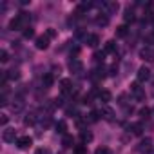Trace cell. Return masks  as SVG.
<instances>
[{
	"instance_id": "1",
	"label": "cell",
	"mask_w": 154,
	"mask_h": 154,
	"mask_svg": "<svg viewBox=\"0 0 154 154\" xmlns=\"http://www.w3.org/2000/svg\"><path fill=\"white\" fill-rule=\"evenodd\" d=\"M29 20V13H26V11H22L20 15H17L11 22H9V29H26L27 26H26V22Z\"/></svg>"
},
{
	"instance_id": "2",
	"label": "cell",
	"mask_w": 154,
	"mask_h": 154,
	"mask_svg": "<svg viewBox=\"0 0 154 154\" xmlns=\"http://www.w3.org/2000/svg\"><path fill=\"white\" fill-rule=\"evenodd\" d=\"M149 78H150V71H149V67H140L138 72H136V80H138V84L147 82Z\"/></svg>"
},
{
	"instance_id": "3",
	"label": "cell",
	"mask_w": 154,
	"mask_h": 154,
	"mask_svg": "<svg viewBox=\"0 0 154 154\" xmlns=\"http://www.w3.org/2000/svg\"><path fill=\"white\" fill-rule=\"evenodd\" d=\"M31 145H33V138H29V136H20V138L17 140V147L22 149V150L29 149Z\"/></svg>"
},
{
	"instance_id": "4",
	"label": "cell",
	"mask_w": 154,
	"mask_h": 154,
	"mask_svg": "<svg viewBox=\"0 0 154 154\" xmlns=\"http://www.w3.org/2000/svg\"><path fill=\"white\" fill-rule=\"evenodd\" d=\"M131 93H132V96H134L136 100H143V98H145V93H143V89L140 87V84H138V82L131 85Z\"/></svg>"
},
{
	"instance_id": "5",
	"label": "cell",
	"mask_w": 154,
	"mask_h": 154,
	"mask_svg": "<svg viewBox=\"0 0 154 154\" xmlns=\"http://www.w3.org/2000/svg\"><path fill=\"white\" fill-rule=\"evenodd\" d=\"M82 69H84V63H82L78 58H72V60L69 62V71H71V72H82Z\"/></svg>"
},
{
	"instance_id": "6",
	"label": "cell",
	"mask_w": 154,
	"mask_h": 154,
	"mask_svg": "<svg viewBox=\"0 0 154 154\" xmlns=\"http://www.w3.org/2000/svg\"><path fill=\"white\" fill-rule=\"evenodd\" d=\"M2 138H4V141H8V143H13L15 140H18V138H17L15 129H6V131H4V134H2Z\"/></svg>"
},
{
	"instance_id": "7",
	"label": "cell",
	"mask_w": 154,
	"mask_h": 154,
	"mask_svg": "<svg viewBox=\"0 0 154 154\" xmlns=\"http://www.w3.org/2000/svg\"><path fill=\"white\" fill-rule=\"evenodd\" d=\"M35 45H36V49H47L49 47V38L44 35V36H38L36 40H35Z\"/></svg>"
},
{
	"instance_id": "8",
	"label": "cell",
	"mask_w": 154,
	"mask_h": 154,
	"mask_svg": "<svg viewBox=\"0 0 154 154\" xmlns=\"http://www.w3.org/2000/svg\"><path fill=\"white\" fill-rule=\"evenodd\" d=\"M140 56H141L143 60H147V62H152V60H154V51L149 49V47H145V49L140 51Z\"/></svg>"
},
{
	"instance_id": "9",
	"label": "cell",
	"mask_w": 154,
	"mask_h": 154,
	"mask_svg": "<svg viewBox=\"0 0 154 154\" xmlns=\"http://www.w3.org/2000/svg\"><path fill=\"white\" fill-rule=\"evenodd\" d=\"M60 89H62V93H63V94L71 93V91H72V82H71V80H67V78H65V80H62V82H60Z\"/></svg>"
},
{
	"instance_id": "10",
	"label": "cell",
	"mask_w": 154,
	"mask_h": 154,
	"mask_svg": "<svg viewBox=\"0 0 154 154\" xmlns=\"http://www.w3.org/2000/svg\"><path fill=\"white\" fill-rule=\"evenodd\" d=\"M102 8L107 11V15H111V13L118 11V4H116V2H105V4H102Z\"/></svg>"
},
{
	"instance_id": "11",
	"label": "cell",
	"mask_w": 154,
	"mask_h": 154,
	"mask_svg": "<svg viewBox=\"0 0 154 154\" xmlns=\"http://www.w3.org/2000/svg\"><path fill=\"white\" fill-rule=\"evenodd\" d=\"M85 42H87L89 47H98V44H100V36H98V35H89Z\"/></svg>"
},
{
	"instance_id": "12",
	"label": "cell",
	"mask_w": 154,
	"mask_h": 154,
	"mask_svg": "<svg viewBox=\"0 0 154 154\" xmlns=\"http://www.w3.org/2000/svg\"><path fill=\"white\" fill-rule=\"evenodd\" d=\"M42 80H44V85H45V87H53V84H54V76H53V72H45Z\"/></svg>"
},
{
	"instance_id": "13",
	"label": "cell",
	"mask_w": 154,
	"mask_h": 154,
	"mask_svg": "<svg viewBox=\"0 0 154 154\" xmlns=\"http://www.w3.org/2000/svg\"><path fill=\"white\" fill-rule=\"evenodd\" d=\"M36 120H38L36 112H29V114L24 118V123H26V125H35V123H36Z\"/></svg>"
},
{
	"instance_id": "14",
	"label": "cell",
	"mask_w": 154,
	"mask_h": 154,
	"mask_svg": "<svg viewBox=\"0 0 154 154\" xmlns=\"http://www.w3.org/2000/svg\"><path fill=\"white\" fill-rule=\"evenodd\" d=\"M150 145H152V140L150 138H145V140H141V143H140V150L143 152V150H150Z\"/></svg>"
},
{
	"instance_id": "15",
	"label": "cell",
	"mask_w": 154,
	"mask_h": 154,
	"mask_svg": "<svg viewBox=\"0 0 154 154\" xmlns=\"http://www.w3.org/2000/svg\"><path fill=\"white\" fill-rule=\"evenodd\" d=\"M127 33H129V27H127V26H120V27H116V36H118V38H125Z\"/></svg>"
},
{
	"instance_id": "16",
	"label": "cell",
	"mask_w": 154,
	"mask_h": 154,
	"mask_svg": "<svg viewBox=\"0 0 154 154\" xmlns=\"http://www.w3.org/2000/svg\"><path fill=\"white\" fill-rule=\"evenodd\" d=\"M62 145H63L65 149H69V147H72V145H74V140H72V136H69V134H65V136H63V140H62Z\"/></svg>"
},
{
	"instance_id": "17",
	"label": "cell",
	"mask_w": 154,
	"mask_h": 154,
	"mask_svg": "<svg viewBox=\"0 0 154 154\" xmlns=\"http://www.w3.org/2000/svg\"><path fill=\"white\" fill-rule=\"evenodd\" d=\"M93 8V4L91 2H82V4H78V9H76V13H84V11H87V9H91Z\"/></svg>"
},
{
	"instance_id": "18",
	"label": "cell",
	"mask_w": 154,
	"mask_h": 154,
	"mask_svg": "<svg viewBox=\"0 0 154 154\" xmlns=\"http://www.w3.org/2000/svg\"><path fill=\"white\" fill-rule=\"evenodd\" d=\"M98 98H100L103 103H107V102H111V93H109V91H100V93H98Z\"/></svg>"
},
{
	"instance_id": "19",
	"label": "cell",
	"mask_w": 154,
	"mask_h": 154,
	"mask_svg": "<svg viewBox=\"0 0 154 154\" xmlns=\"http://www.w3.org/2000/svg\"><path fill=\"white\" fill-rule=\"evenodd\" d=\"M65 131H67V123H65L63 120H60V122L56 123V132H60V134L65 136Z\"/></svg>"
},
{
	"instance_id": "20",
	"label": "cell",
	"mask_w": 154,
	"mask_h": 154,
	"mask_svg": "<svg viewBox=\"0 0 154 154\" xmlns=\"http://www.w3.org/2000/svg\"><path fill=\"white\" fill-rule=\"evenodd\" d=\"M123 18H125V22H134V20H136V15H134L132 9H127L125 15H123Z\"/></svg>"
},
{
	"instance_id": "21",
	"label": "cell",
	"mask_w": 154,
	"mask_h": 154,
	"mask_svg": "<svg viewBox=\"0 0 154 154\" xmlns=\"http://www.w3.org/2000/svg\"><path fill=\"white\" fill-rule=\"evenodd\" d=\"M105 53H116V42L114 40H109L105 44Z\"/></svg>"
},
{
	"instance_id": "22",
	"label": "cell",
	"mask_w": 154,
	"mask_h": 154,
	"mask_svg": "<svg viewBox=\"0 0 154 154\" xmlns=\"http://www.w3.org/2000/svg\"><path fill=\"white\" fill-rule=\"evenodd\" d=\"M100 114H102V116H103V118H105V120H109V122H111V120H112V111H111V109H109V107H103V109H102V111H100Z\"/></svg>"
},
{
	"instance_id": "23",
	"label": "cell",
	"mask_w": 154,
	"mask_h": 154,
	"mask_svg": "<svg viewBox=\"0 0 154 154\" xmlns=\"http://www.w3.org/2000/svg\"><path fill=\"white\" fill-rule=\"evenodd\" d=\"M129 129H131V131H132V134H136V136H140V134H141V131H143L141 123H132Z\"/></svg>"
},
{
	"instance_id": "24",
	"label": "cell",
	"mask_w": 154,
	"mask_h": 154,
	"mask_svg": "<svg viewBox=\"0 0 154 154\" xmlns=\"http://www.w3.org/2000/svg\"><path fill=\"white\" fill-rule=\"evenodd\" d=\"M11 109H13L15 112L22 111V109H24V102H22V100H15V103H11Z\"/></svg>"
},
{
	"instance_id": "25",
	"label": "cell",
	"mask_w": 154,
	"mask_h": 154,
	"mask_svg": "<svg viewBox=\"0 0 154 154\" xmlns=\"http://www.w3.org/2000/svg\"><path fill=\"white\" fill-rule=\"evenodd\" d=\"M100 116H102V114H100L98 111H93V112H89L87 122H93V123H94V122H98V120H100Z\"/></svg>"
},
{
	"instance_id": "26",
	"label": "cell",
	"mask_w": 154,
	"mask_h": 154,
	"mask_svg": "<svg viewBox=\"0 0 154 154\" xmlns=\"http://www.w3.org/2000/svg\"><path fill=\"white\" fill-rule=\"evenodd\" d=\"M8 76L11 80H17V78H20V71L18 69H11V71H8Z\"/></svg>"
},
{
	"instance_id": "27",
	"label": "cell",
	"mask_w": 154,
	"mask_h": 154,
	"mask_svg": "<svg viewBox=\"0 0 154 154\" xmlns=\"http://www.w3.org/2000/svg\"><path fill=\"white\" fill-rule=\"evenodd\" d=\"M107 22H109L107 15H100V17H96V24H98V26H107Z\"/></svg>"
},
{
	"instance_id": "28",
	"label": "cell",
	"mask_w": 154,
	"mask_h": 154,
	"mask_svg": "<svg viewBox=\"0 0 154 154\" xmlns=\"http://www.w3.org/2000/svg\"><path fill=\"white\" fill-rule=\"evenodd\" d=\"M80 136H82V141H84V143L93 140V134H91L89 131H82V132H80Z\"/></svg>"
},
{
	"instance_id": "29",
	"label": "cell",
	"mask_w": 154,
	"mask_h": 154,
	"mask_svg": "<svg viewBox=\"0 0 154 154\" xmlns=\"http://www.w3.org/2000/svg\"><path fill=\"white\" fill-rule=\"evenodd\" d=\"M85 152H87V149H85V145H84V143L74 145V154H85Z\"/></svg>"
},
{
	"instance_id": "30",
	"label": "cell",
	"mask_w": 154,
	"mask_h": 154,
	"mask_svg": "<svg viewBox=\"0 0 154 154\" xmlns=\"http://www.w3.org/2000/svg\"><path fill=\"white\" fill-rule=\"evenodd\" d=\"M140 116H141L143 120H147V118L150 116V109H149V107H141V109H140Z\"/></svg>"
},
{
	"instance_id": "31",
	"label": "cell",
	"mask_w": 154,
	"mask_h": 154,
	"mask_svg": "<svg viewBox=\"0 0 154 154\" xmlns=\"http://www.w3.org/2000/svg\"><path fill=\"white\" fill-rule=\"evenodd\" d=\"M33 36H35V31H33V27L27 26V27L24 29V38H33Z\"/></svg>"
},
{
	"instance_id": "32",
	"label": "cell",
	"mask_w": 154,
	"mask_h": 154,
	"mask_svg": "<svg viewBox=\"0 0 154 154\" xmlns=\"http://www.w3.org/2000/svg\"><path fill=\"white\" fill-rule=\"evenodd\" d=\"M8 60H9V54H8V51H6V49H2V51H0V62L6 63Z\"/></svg>"
},
{
	"instance_id": "33",
	"label": "cell",
	"mask_w": 154,
	"mask_h": 154,
	"mask_svg": "<svg viewBox=\"0 0 154 154\" xmlns=\"http://www.w3.org/2000/svg\"><path fill=\"white\" fill-rule=\"evenodd\" d=\"M94 154H112V152H111V149H109V147H98Z\"/></svg>"
},
{
	"instance_id": "34",
	"label": "cell",
	"mask_w": 154,
	"mask_h": 154,
	"mask_svg": "<svg viewBox=\"0 0 154 154\" xmlns=\"http://www.w3.org/2000/svg\"><path fill=\"white\" fill-rule=\"evenodd\" d=\"M45 36H47L49 40H51V38H54V36H56V29H53V27H49V29L45 31Z\"/></svg>"
},
{
	"instance_id": "35",
	"label": "cell",
	"mask_w": 154,
	"mask_h": 154,
	"mask_svg": "<svg viewBox=\"0 0 154 154\" xmlns=\"http://www.w3.org/2000/svg\"><path fill=\"white\" fill-rule=\"evenodd\" d=\"M103 56H105V51H103V53H100V51H98V53H94V56H93V58H94V62H103Z\"/></svg>"
},
{
	"instance_id": "36",
	"label": "cell",
	"mask_w": 154,
	"mask_h": 154,
	"mask_svg": "<svg viewBox=\"0 0 154 154\" xmlns=\"http://www.w3.org/2000/svg\"><path fill=\"white\" fill-rule=\"evenodd\" d=\"M116 72H118V65H112V67L109 69V74H111V76H114Z\"/></svg>"
},
{
	"instance_id": "37",
	"label": "cell",
	"mask_w": 154,
	"mask_h": 154,
	"mask_svg": "<svg viewBox=\"0 0 154 154\" xmlns=\"http://www.w3.org/2000/svg\"><path fill=\"white\" fill-rule=\"evenodd\" d=\"M35 154H51V150H49V149H38Z\"/></svg>"
},
{
	"instance_id": "38",
	"label": "cell",
	"mask_w": 154,
	"mask_h": 154,
	"mask_svg": "<svg viewBox=\"0 0 154 154\" xmlns=\"http://www.w3.org/2000/svg\"><path fill=\"white\" fill-rule=\"evenodd\" d=\"M8 120H9V118H8L6 114H2V118H0V123H2V125H8Z\"/></svg>"
},
{
	"instance_id": "39",
	"label": "cell",
	"mask_w": 154,
	"mask_h": 154,
	"mask_svg": "<svg viewBox=\"0 0 154 154\" xmlns=\"http://www.w3.org/2000/svg\"><path fill=\"white\" fill-rule=\"evenodd\" d=\"M147 44H154V33L147 36Z\"/></svg>"
}]
</instances>
